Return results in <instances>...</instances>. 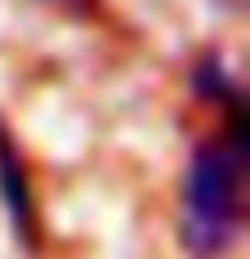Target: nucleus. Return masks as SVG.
Instances as JSON below:
<instances>
[{"instance_id": "f257e3e1", "label": "nucleus", "mask_w": 250, "mask_h": 259, "mask_svg": "<svg viewBox=\"0 0 250 259\" xmlns=\"http://www.w3.org/2000/svg\"><path fill=\"white\" fill-rule=\"evenodd\" d=\"M246 106H228V127L197 141L180 185V242L197 259H220L233 250L246 224Z\"/></svg>"}, {"instance_id": "f03ea898", "label": "nucleus", "mask_w": 250, "mask_h": 259, "mask_svg": "<svg viewBox=\"0 0 250 259\" xmlns=\"http://www.w3.org/2000/svg\"><path fill=\"white\" fill-rule=\"evenodd\" d=\"M0 202L14 220V233L22 246H35V198H31L27 167L18 158V150L9 145V137L0 132Z\"/></svg>"}, {"instance_id": "7ed1b4c3", "label": "nucleus", "mask_w": 250, "mask_h": 259, "mask_svg": "<svg viewBox=\"0 0 250 259\" xmlns=\"http://www.w3.org/2000/svg\"><path fill=\"white\" fill-rule=\"evenodd\" d=\"M189 88H193L197 101H211V106H237L241 101V88H237L233 70H228V62H224L220 53H202L193 62V70H189Z\"/></svg>"}, {"instance_id": "20e7f679", "label": "nucleus", "mask_w": 250, "mask_h": 259, "mask_svg": "<svg viewBox=\"0 0 250 259\" xmlns=\"http://www.w3.org/2000/svg\"><path fill=\"white\" fill-rule=\"evenodd\" d=\"M44 5H57V9H75V14H79V9H88L92 0H44Z\"/></svg>"}]
</instances>
